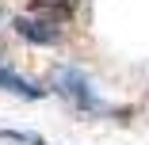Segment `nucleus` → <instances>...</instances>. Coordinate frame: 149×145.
<instances>
[{
    "label": "nucleus",
    "mask_w": 149,
    "mask_h": 145,
    "mask_svg": "<svg viewBox=\"0 0 149 145\" xmlns=\"http://www.w3.org/2000/svg\"><path fill=\"white\" fill-rule=\"evenodd\" d=\"M0 137L19 141V145H42V137H38V134H27V130H0Z\"/></svg>",
    "instance_id": "4"
},
{
    "label": "nucleus",
    "mask_w": 149,
    "mask_h": 145,
    "mask_svg": "<svg viewBox=\"0 0 149 145\" xmlns=\"http://www.w3.org/2000/svg\"><path fill=\"white\" fill-rule=\"evenodd\" d=\"M0 88L12 92V96H23V99H42V96H46V88H38L35 80L19 76V73L8 69V65H0Z\"/></svg>",
    "instance_id": "2"
},
{
    "label": "nucleus",
    "mask_w": 149,
    "mask_h": 145,
    "mask_svg": "<svg viewBox=\"0 0 149 145\" xmlns=\"http://www.w3.org/2000/svg\"><path fill=\"white\" fill-rule=\"evenodd\" d=\"M54 88L61 92L69 103H77L80 111H100V99H96L92 84H88V76H84L80 69H61L57 80H54Z\"/></svg>",
    "instance_id": "1"
},
{
    "label": "nucleus",
    "mask_w": 149,
    "mask_h": 145,
    "mask_svg": "<svg viewBox=\"0 0 149 145\" xmlns=\"http://www.w3.org/2000/svg\"><path fill=\"white\" fill-rule=\"evenodd\" d=\"M57 4H61V8H65V12H69V8H73V0H57Z\"/></svg>",
    "instance_id": "5"
},
{
    "label": "nucleus",
    "mask_w": 149,
    "mask_h": 145,
    "mask_svg": "<svg viewBox=\"0 0 149 145\" xmlns=\"http://www.w3.org/2000/svg\"><path fill=\"white\" fill-rule=\"evenodd\" d=\"M15 31H19V38H27V42H54L57 38V27H54V19H15Z\"/></svg>",
    "instance_id": "3"
}]
</instances>
